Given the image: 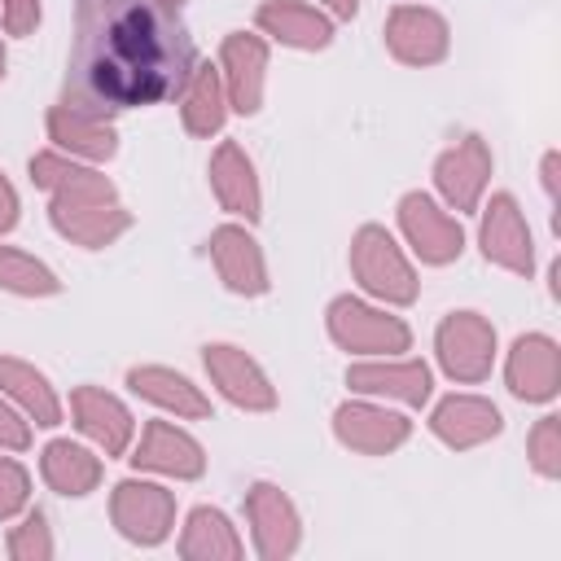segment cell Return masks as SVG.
I'll return each mask as SVG.
<instances>
[{"instance_id":"obj_1","label":"cell","mask_w":561,"mask_h":561,"mask_svg":"<svg viewBox=\"0 0 561 561\" xmlns=\"http://www.w3.org/2000/svg\"><path fill=\"white\" fill-rule=\"evenodd\" d=\"M193 44L175 13L149 0H79L66 66V96L96 114L158 105L193 70Z\"/></svg>"},{"instance_id":"obj_2","label":"cell","mask_w":561,"mask_h":561,"mask_svg":"<svg viewBox=\"0 0 561 561\" xmlns=\"http://www.w3.org/2000/svg\"><path fill=\"white\" fill-rule=\"evenodd\" d=\"M351 276L381 307H412L421 298V276L403 245L381 224H359L351 237Z\"/></svg>"},{"instance_id":"obj_3","label":"cell","mask_w":561,"mask_h":561,"mask_svg":"<svg viewBox=\"0 0 561 561\" xmlns=\"http://www.w3.org/2000/svg\"><path fill=\"white\" fill-rule=\"evenodd\" d=\"M324 324H329V337L346 351V355H359V359H377V355H403L412 351V329L403 316L386 311V307H373L355 294H337L324 311Z\"/></svg>"},{"instance_id":"obj_4","label":"cell","mask_w":561,"mask_h":561,"mask_svg":"<svg viewBox=\"0 0 561 561\" xmlns=\"http://www.w3.org/2000/svg\"><path fill=\"white\" fill-rule=\"evenodd\" d=\"M434 355L456 386H478L495 368V324L482 311H447L434 329Z\"/></svg>"},{"instance_id":"obj_5","label":"cell","mask_w":561,"mask_h":561,"mask_svg":"<svg viewBox=\"0 0 561 561\" xmlns=\"http://www.w3.org/2000/svg\"><path fill=\"white\" fill-rule=\"evenodd\" d=\"M110 522L136 548H158L175 530V491L149 478H123L110 491Z\"/></svg>"},{"instance_id":"obj_6","label":"cell","mask_w":561,"mask_h":561,"mask_svg":"<svg viewBox=\"0 0 561 561\" xmlns=\"http://www.w3.org/2000/svg\"><path fill=\"white\" fill-rule=\"evenodd\" d=\"M399 232H403V241L412 245V254L425 267H447V263H456L465 254V228H460V219L443 202H434L430 193H421V188H412V193L399 197Z\"/></svg>"},{"instance_id":"obj_7","label":"cell","mask_w":561,"mask_h":561,"mask_svg":"<svg viewBox=\"0 0 561 561\" xmlns=\"http://www.w3.org/2000/svg\"><path fill=\"white\" fill-rule=\"evenodd\" d=\"M202 368L210 386L241 412H272L276 408V386L263 373V364L241 351L237 342H206L202 346Z\"/></svg>"},{"instance_id":"obj_8","label":"cell","mask_w":561,"mask_h":561,"mask_svg":"<svg viewBox=\"0 0 561 561\" xmlns=\"http://www.w3.org/2000/svg\"><path fill=\"white\" fill-rule=\"evenodd\" d=\"M478 245H482L486 263H495L513 276L535 272V237H530V224L513 193H491V202L482 206V219H478Z\"/></svg>"},{"instance_id":"obj_9","label":"cell","mask_w":561,"mask_h":561,"mask_svg":"<svg viewBox=\"0 0 561 561\" xmlns=\"http://www.w3.org/2000/svg\"><path fill=\"white\" fill-rule=\"evenodd\" d=\"M267 39L259 31H228L219 44V75L228 92V110L241 118H254L263 110L267 92Z\"/></svg>"},{"instance_id":"obj_10","label":"cell","mask_w":561,"mask_h":561,"mask_svg":"<svg viewBox=\"0 0 561 561\" xmlns=\"http://www.w3.org/2000/svg\"><path fill=\"white\" fill-rule=\"evenodd\" d=\"M346 386H351V394H364V399H390L403 408H421V403H430L434 373L425 359H412V355H377V359L351 364Z\"/></svg>"},{"instance_id":"obj_11","label":"cell","mask_w":561,"mask_h":561,"mask_svg":"<svg viewBox=\"0 0 561 561\" xmlns=\"http://www.w3.org/2000/svg\"><path fill=\"white\" fill-rule=\"evenodd\" d=\"M381 35H386L390 57L403 61V66H416V70L438 66L451 53V26L430 4H394Z\"/></svg>"},{"instance_id":"obj_12","label":"cell","mask_w":561,"mask_h":561,"mask_svg":"<svg viewBox=\"0 0 561 561\" xmlns=\"http://www.w3.org/2000/svg\"><path fill=\"white\" fill-rule=\"evenodd\" d=\"M491 167H495L491 145L478 131H469L451 149H443L434 158V188L447 202V210H478L486 197V184H491Z\"/></svg>"},{"instance_id":"obj_13","label":"cell","mask_w":561,"mask_h":561,"mask_svg":"<svg viewBox=\"0 0 561 561\" xmlns=\"http://www.w3.org/2000/svg\"><path fill=\"white\" fill-rule=\"evenodd\" d=\"M333 438L359 456H390L412 438V421L373 399H346L333 408Z\"/></svg>"},{"instance_id":"obj_14","label":"cell","mask_w":561,"mask_h":561,"mask_svg":"<svg viewBox=\"0 0 561 561\" xmlns=\"http://www.w3.org/2000/svg\"><path fill=\"white\" fill-rule=\"evenodd\" d=\"M127 460L140 473H158V478H175V482H193L206 473V447L171 421H149L140 430V438H131Z\"/></svg>"},{"instance_id":"obj_15","label":"cell","mask_w":561,"mask_h":561,"mask_svg":"<svg viewBox=\"0 0 561 561\" xmlns=\"http://www.w3.org/2000/svg\"><path fill=\"white\" fill-rule=\"evenodd\" d=\"M245 522H250V539L254 552L263 561H285L298 552L302 543V517L298 504L276 486V482H254L245 491Z\"/></svg>"},{"instance_id":"obj_16","label":"cell","mask_w":561,"mask_h":561,"mask_svg":"<svg viewBox=\"0 0 561 561\" xmlns=\"http://www.w3.org/2000/svg\"><path fill=\"white\" fill-rule=\"evenodd\" d=\"M206 245H210L215 276L224 280L228 294H237V298H263L272 289L263 245L254 241V232L245 224H219Z\"/></svg>"},{"instance_id":"obj_17","label":"cell","mask_w":561,"mask_h":561,"mask_svg":"<svg viewBox=\"0 0 561 561\" xmlns=\"http://www.w3.org/2000/svg\"><path fill=\"white\" fill-rule=\"evenodd\" d=\"M70 416H75V430L101 456H127L131 451L136 416L118 394H110L101 386H75L70 390Z\"/></svg>"},{"instance_id":"obj_18","label":"cell","mask_w":561,"mask_h":561,"mask_svg":"<svg viewBox=\"0 0 561 561\" xmlns=\"http://www.w3.org/2000/svg\"><path fill=\"white\" fill-rule=\"evenodd\" d=\"M26 171H31V184L44 188V193L57 197V202H118L114 180H110L96 162L70 158V153H61V149H39V153H31Z\"/></svg>"},{"instance_id":"obj_19","label":"cell","mask_w":561,"mask_h":561,"mask_svg":"<svg viewBox=\"0 0 561 561\" xmlns=\"http://www.w3.org/2000/svg\"><path fill=\"white\" fill-rule=\"evenodd\" d=\"M504 386L522 403H552L561 390V346L548 333H522L508 346Z\"/></svg>"},{"instance_id":"obj_20","label":"cell","mask_w":561,"mask_h":561,"mask_svg":"<svg viewBox=\"0 0 561 561\" xmlns=\"http://www.w3.org/2000/svg\"><path fill=\"white\" fill-rule=\"evenodd\" d=\"M48 127V140L53 149L70 153V158H83V162H110L118 153V127L110 114H96V110H83L75 101H57L44 118Z\"/></svg>"},{"instance_id":"obj_21","label":"cell","mask_w":561,"mask_h":561,"mask_svg":"<svg viewBox=\"0 0 561 561\" xmlns=\"http://www.w3.org/2000/svg\"><path fill=\"white\" fill-rule=\"evenodd\" d=\"M500 430H504V416H500V408H495L491 399H482V394H465V390H460V394L438 399L434 412H430V434H434L443 447H451V451L482 447V443L500 438Z\"/></svg>"},{"instance_id":"obj_22","label":"cell","mask_w":561,"mask_h":561,"mask_svg":"<svg viewBox=\"0 0 561 561\" xmlns=\"http://www.w3.org/2000/svg\"><path fill=\"white\" fill-rule=\"evenodd\" d=\"M206 175H210V193H215L219 210H228L232 219L259 224V215H263L259 171H254V158L237 140H219V149L210 153Z\"/></svg>"},{"instance_id":"obj_23","label":"cell","mask_w":561,"mask_h":561,"mask_svg":"<svg viewBox=\"0 0 561 561\" xmlns=\"http://www.w3.org/2000/svg\"><path fill=\"white\" fill-rule=\"evenodd\" d=\"M48 224L79 250H105L131 228V210L123 202H57L48 197Z\"/></svg>"},{"instance_id":"obj_24","label":"cell","mask_w":561,"mask_h":561,"mask_svg":"<svg viewBox=\"0 0 561 561\" xmlns=\"http://www.w3.org/2000/svg\"><path fill=\"white\" fill-rule=\"evenodd\" d=\"M254 26L263 39H276L280 48L298 53H320L333 44V18L307 0H263L254 9Z\"/></svg>"},{"instance_id":"obj_25","label":"cell","mask_w":561,"mask_h":561,"mask_svg":"<svg viewBox=\"0 0 561 561\" xmlns=\"http://www.w3.org/2000/svg\"><path fill=\"white\" fill-rule=\"evenodd\" d=\"M180 123L188 136L197 140H210L224 131L228 123V92H224V75H219V61H193L188 79L180 83Z\"/></svg>"},{"instance_id":"obj_26","label":"cell","mask_w":561,"mask_h":561,"mask_svg":"<svg viewBox=\"0 0 561 561\" xmlns=\"http://www.w3.org/2000/svg\"><path fill=\"white\" fill-rule=\"evenodd\" d=\"M127 386H131V394H140L145 403L171 412L175 421H206L210 416V399L202 394V386H193L184 373H175L167 364L127 368Z\"/></svg>"},{"instance_id":"obj_27","label":"cell","mask_w":561,"mask_h":561,"mask_svg":"<svg viewBox=\"0 0 561 561\" xmlns=\"http://www.w3.org/2000/svg\"><path fill=\"white\" fill-rule=\"evenodd\" d=\"M0 394L39 430L61 425V416H66L61 394L53 390V381L35 364H26L18 355H0Z\"/></svg>"},{"instance_id":"obj_28","label":"cell","mask_w":561,"mask_h":561,"mask_svg":"<svg viewBox=\"0 0 561 561\" xmlns=\"http://www.w3.org/2000/svg\"><path fill=\"white\" fill-rule=\"evenodd\" d=\"M101 456L75 438H53L39 451V478L48 482V491L66 495V500H83L101 486Z\"/></svg>"},{"instance_id":"obj_29","label":"cell","mask_w":561,"mask_h":561,"mask_svg":"<svg viewBox=\"0 0 561 561\" xmlns=\"http://www.w3.org/2000/svg\"><path fill=\"white\" fill-rule=\"evenodd\" d=\"M180 557L184 561H237L245 557V543L232 526V517L215 504H197L188 517H184V530H180Z\"/></svg>"},{"instance_id":"obj_30","label":"cell","mask_w":561,"mask_h":561,"mask_svg":"<svg viewBox=\"0 0 561 561\" xmlns=\"http://www.w3.org/2000/svg\"><path fill=\"white\" fill-rule=\"evenodd\" d=\"M0 289L18 294V298H53V294H61V280L44 259H35L18 245H0Z\"/></svg>"},{"instance_id":"obj_31","label":"cell","mask_w":561,"mask_h":561,"mask_svg":"<svg viewBox=\"0 0 561 561\" xmlns=\"http://www.w3.org/2000/svg\"><path fill=\"white\" fill-rule=\"evenodd\" d=\"M526 460L539 478H561V416H539L526 434Z\"/></svg>"},{"instance_id":"obj_32","label":"cell","mask_w":561,"mask_h":561,"mask_svg":"<svg viewBox=\"0 0 561 561\" xmlns=\"http://www.w3.org/2000/svg\"><path fill=\"white\" fill-rule=\"evenodd\" d=\"M9 557L13 561H48L53 557V526H48V517L39 513V508H26L22 513V522L9 530Z\"/></svg>"},{"instance_id":"obj_33","label":"cell","mask_w":561,"mask_h":561,"mask_svg":"<svg viewBox=\"0 0 561 561\" xmlns=\"http://www.w3.org/2000/svg\"><path fill=\"white\" fill-rule=\"evenodd\" d=\"M26 508H31V473L9 451H0V522H13Z\"/></svg>"},{"instance_id":"obj_34","label":"cell","mask_w":561,"mask_h":561,"mask_svg":"<svg viewBox=\"0 0 561 561\" xmlns=\"http://www.w3.org/2000/svg\"><path fill=\"white\" fill-rule=\"evenodd\" d=\"M31 447V421L0 394V451H26Z\"/></svg>"},{"instance_id":"obj_35","label":"cell","mask_w":561,"mask_h":561,"mask_svg":"<svg viewBox=\"0 0 561 561\" xmlns=\"http://www.w3.org/2000/svg\"><path fill=\"white\" fill-rule=\"evenodd\" d=\"M39 18H44V9H39V0H0V22H4V31L9 35H31L35 26H39Z\"/></svg>"},{"instance_id":"obj_36","label":"cell","mask_w":561,"mask_h":561,"mask_svg":"<svg viewBox=\"0 0 561 561\" xmlns=\"http://www.w3.org/2000/svg\"><path fill=\"white\" fill-rule=\"evenodd\" d=\"M18 215H22V202H18V188L9 184V175L0 171V237L18 228Z\"/></svg>"},{"instance_id":"obj_37","label":"cell","mask_w":561,"mask_h":561,"mask_svg":"<svg viewBox=\"0 0 561 561\" xmlns=\"http://www.w3.org/2000/svg\"><path fill=\"white\" fill-rule=\"evenodd\" d=\"M557 171H561V153H557V149H548V153H543V167H539L548 202H557Z\"/></svg>"},{"instance_id":"obj_38","label":"cell","mask_w":561,"mask_h":561,"mask_svg":"<svg viewBox=\"0 0 561 561\" xmlns=\"http://www.w3.org/2000/svg\"><path fill=\"white\" fill-rule=\"evenodd\" d=\"M329 18H342V22H351L355 13H359V0H316Z\"/></svg>"},{"instance_id":"obj_39","label":"cell","mask_w":561,"mask_h":561,"mask_svg":"<svg viewBox=\"0 0 561 561\" xmlns=\"http://www.w3.org/2000/svg\"><path fill=\"white\" fill-rule=\"evenodd\" d=\"M149 4H158L162 13H180L184 9V0H149Z\"/></svg>"},{"instance_id":"obj_40","label":"cell","mask_w":561,"mask_h":561,"mask_svg":"<svg viewBox=\"0 0 561 561\" xmlns=\"http://www.w3.org/2000/svg\"><path fill=\"white\" fill-rule=\"evenodd\" d=\"M4 66H9V53H4V44H0V79H4Z\"/></svg>"}]
</instances>
